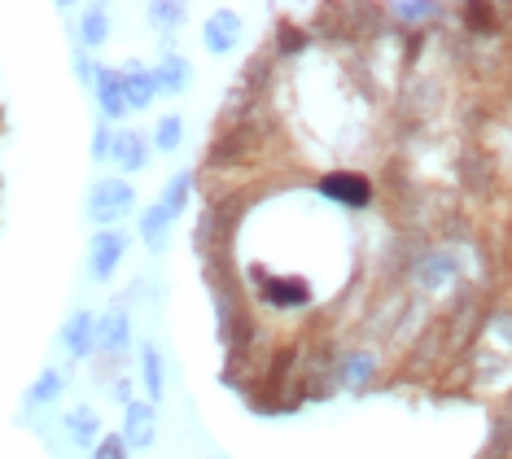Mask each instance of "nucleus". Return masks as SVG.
I'll return each mask as SVG.
<instances>
[{"label": "nucleus", "instance_id": "nucleus-1", "mask_svg": "<svg viewBox=\"0 0 512 459\" xmlns=\"http://www.w3.org/2000/svg\"><path fill=\"white\" fill-rule=\"evenodd\" d=\"M407 280H412L416 293L434 298V293L460 285V263L451 250H421L412 258V267H407Z\"/></svg>", "mask_w": 512, "mask_h": 459}, {"label": "nucleus", "instance_id": "nucleus-2", "mask_svg": "<svg viewBox=\"0 0 512 459\" xmlns=\"http://www.w3.org/2000/svg\"><path fill=\"white\" fill-rule=\"evenodd\" d=\"M132 206H136V188L127 184V180H97L88 188V219L97 223V228H110V223H119L132 215Z\"/></svg>", "mask_w": 512, "mask_h": 459}, {"label": "nucleus", "instance_id": "nucleus-3", "mask_svg": "<svg viewBox=\"0 0 512 459\" xmlns=\"http://www.w3.org/2000/svg\"><path fill=\"white\" fill-rule=\"evenodd\" d=\"M97 350L110 363H123L132 355V315H127L123 302H114L97 315Z\"/></svg>", "mask_w": 512, "mask_h": 459}, {"label": "nucleus", "instance_id": "nucleus-4", "mask_svg": "<svg viewBox=\"0 0 512 459\" xmlns=\"http://www.w3.org/2000/svg\"><path fill=\"white\" fill-rule=\"evenodd\" d=\"M320 197H329V202L346 206V210H368L372 206V180L359 171H324L320 180Z\"/></svg>", "mask_w": 512, "mask_h": 459}, {"label": "nucleus", "instance_id": "nucleus-5", "mask_svg": "<svg viewBox=\"0 0 512 459\" xmlns=\"http://www.w3.org/2000/svg\"><path fill=\"white\" fill-rule=\"evenodd\" d=\"M127 245H132V237L119 228H101L97 237H92L88 245V276L97 280V285H106V280H114V272H119Z\"/></svg>", "mask_w": 512, "mask_h": 459}, {"label": "nucleus", "instance_id": "nucleus-6", "mask_svg": "<svg viewBox=\"0 0 512 459\" xmlns=\"http://www.w3.org/2000/svg\"><path fill=\"white\" fill-rule=\"evenodd\" d=\"M377 355H372L368 346H351V350H342L337 355V363H333V385L337 390H351V394H359V390H368L372 381H377Z\"/></svg>", "mask_w": 512, "mask_h": 459}, {"label": "nucleus", "instance_id": "nucleus-7", "mask_svg": "<svg viewBox=\"0 0 512 459\" xmlns=\"http://www.w3.org/2000/svg\"><path fill=\"white\" fill-rule=\"evenodd\" d=\"M57 337H62V350L71 359H79V363L92 359L97 355V315H92L88 306H75V311L66 315V324H62Z\"/></svg>", "mask_w": 512, "mask_h": 459}, {"label": "nucleus", "instance_id": "nucleus-8", "mask_svg": "<svg viewBox=\"0 0 512 459\" xmlns=\"http://www.w3.org/2000/svg\"><path fill=\"white\" fill-rule=\"evenodd\" d=\"M202 49L215 57H228L241 49V18L232 14V9H215V14L202 22Z\"/></svg>", "mask_w": 512, "mask_h": 459}, {"label": "nucleus", "instance_id": "nucleus-9", "mask_svg": "<svg viewBox=\"0 0 512 459\" xmlns=\"http://www.w3.org/2000/svg\"><path fill=\"white\" fill-rule=\"evenodd\" d=\"M92 92H97V119H101V123H119L123 114H127L123 70H114V66H97V84H92Z\"/></svg>", "mask_w": 512, "mask_h": 459}, {"label": "nucleus", "instance_id": "nucleus-10", "mask_svg": "<svg viewBox=\"0 0 512 459\" xmlns=\"http://www.w3.org/2000/svg\"><path fill=\"white\" fill-rule=\"evenodd\" d=\"M254 285H259V298L267 306H276V311H289V306H307L311 302V289L302 285V280H289V276H263L259 267H254Z\"/></svg>", "mask_w": 512, "mask_h": 459}, {"label": "nucleus", "instance_id": "nucleus-11", "mask_svg": "<svg viewBox=\"0 0 512 459\" xmlns=\"http://www.w3.org/2000/svg\"><path fill=\"white\" fill-rule=\"evenodd\" d=\"M158 438V411L154 403H127L123 407V442L132 446V451H149Z\"/></svg>", "mask_w": 512, "mask_h": 459}, {"label": "nucleus", "instance_id": "nucleus-12", "mask_svg": "<svg viewBox=\"0 0 512 459\" xmlns=\"http://www.w3.org/2000/svg\"><path fill=\"white\" fill-rule=\"evenodd\" d=\"M62 433L71 446H79V451H92V446L101 442V416L92 407H75L62 416Z\"/></svg>", "mask_w": 512, "mask_h": 459}, {"label": "nucleus", "instance_id": "nucleus-13", "mask_svg": "<svg viewBox=\"0 0 512 459\" xmlns=\"http://www.w3.org/2000/svg\"><path fill=\"white\" fill-rule=\"evenodd\" d=\"M149 149H154V140L141 136V132L114 136V162H119V171H127V175H141L149 167Z\"/></svg>", "mask_w": 512, "mask_h": 459}, {"label": "nucleus", "instance_id": "nucleus-14", "mask_svg": "<svg viewBox=\"0 0 512 459\" xmlns=\"http://www.w3.org/2000/svg\"><path fill=\"white\" fill-rule=\"evenodd\" d=\"M154 84H158V92L180 97V92H189V84H193V66L184 62L180 53H162L154 66Z\"/></svg>", "mask_w": 512, "mask_h": 459}, {"label": "nucleus", "instance_id": "nucleus-15", "mask_svg": "<svg viewBox=\"0 0 512 459\" xmlns=\"http://www.w3.org/2000/svg\"><path fill=\"white\" fill-rule=\"evenodd\" d=\"M123 92H127V110H149L158 97V84H154V70L127 62L123 66Z\"/></svg>", "mask_w": 512, "mask_h": 459}, {"label": "nucleus", "instance_id": "nucleus-16", "mask_svg": "<svg viewBox=\"0 0 512 459\" xmlns=\"http://www.w3.org/2000/svg\"><path fill=\"white\" fill-rule=\"evenodd\" d=\"M141 381H145L149 403H162V394H167V363H162V350L154 341H141Z\"/></svg>", "mask_w": 512, "mask_h": 459}, {"label": "nucleus", "instance_id": "nucleus-17", "mask_svg": "<svg viewBox=\"0 0 512 459\" xmlns=\"http://www.w3.org/2000/svg\"><path fill=\"white\" fill-rule=\"evenodd\" d=\"M171 223H176V219H171L158 202L149 206L141 219H136V228H141V241L149 245V254H162V250H167V241H171Z\"/></svg>", "mask_w": 512, "mask_h": 459}, {"label": "nucleus", "instance_id": "nucleus-18", "mask_svg": "<svg viewBox=\"0 0 512 459\" xmlns=\"http://www.w3.org/2000/svg\"><path fill=\"white\" fill-rule=\"evenodd\" d=\"M66 381H71V376H66V372L49 368V372H44L40 381H36V385H31V390H27V407H53L57 398L66 394Z\"/></svg>", "mask_w": 512, "mask_h": 459}, {"label": "nucleus", "instance_id": "nucleus-19", "mask_svg": "<svg viewBox=\"0 0 512 459\" xmlns=\"http://www.w3.org/2000/svg\"><path fill=\"white\" fill-rule=\"evenodd\" d=\"M79 40H84V49H101V44L110 40V14L101 5H88L84 9V27H79Z\"/></svg>", "mask_w": 512, "mask_h": 459}, {"label": "nucleus", "instance_id": "nucleus-20", "mask_svg": "<svg viewBox=\"0 0 512 459\" xmlns=\"http://www.w3.org/2000/svg\"><path fill=\"white\" fill-rule=\"evenodd\" d=\"M189 193H193V175H189V171H180L176 180H171V184H167V188H162V193H158V206L167 210L171 219H176L180 210L189 206Z\"/></svg>", "mask_w": 512, "mask_h": 459}, {"label": "nucleus", "instance_id": "nucleus-21", "mask_svg": "<svg viewBox=\"0 0 512 459\" xmlns=\"http://www.w3.org/2000/svg\"><path fill=\"white\" fill-rule=\"evenodd\" d=\"M386 14H390V18H399V22H407V27H421V22L442 18L447 9H442V5H429V0H416V5H412V0H403V5H390Z\"/></svg>", "mask_w": 512, "mask_h": 459}, {"label": "nucleus", "instance_id": "nucleus-22", "mask_svg": "<svg viewBox=\"0 0 512 459\" xmlns=\"http://www.w3.org/2000/svg\"><path fill=\"white\" fill-rule=\"evenodd\" d=\"M180 145H184V119H180V114H162L158 127H154V149L171 153V149H180Z\"/></svg>", "mask_w": 512, "mask_h": 459}, {"label": "nucleus", "instance_id": "nucleus-23", "mask_svg": "<svg viewBox=\"0 0 512 459\" xmlns=\"http://www.w3.org/2000/svg\"><path fill=\"white\" fill-rule=\"evenodd\" d=\"M184 14H189V5H180V0H176V5H171V0H158V5H149V18L158 22L162 35H176L171 27H180Z\"/></svg>", "mask_w": 512, "mask_h": 459}, {"label": "nucleus", "instance_id": "nucleus-24", "mask_svg": "<svg viewBox=\"0 0 512 459\" xmlns=\"http://www.w3.org/2000/svg\"><path fill=\"white\" fill-rule=\"evenodd\" d=\"M114 127L97 119V132H92V162H114Z\"/></svg>", "mask_w": 512, "mask_h": 459}, {"label": "nucleus", "instance_id": "nucleus-25", "mask_svg": "<svg viewBox=\"0 0 512 459\" xmlns=\"http://www.w3.org/2000/svg\"><path fill=\"white\" fill-rule=\"evenodd\" d=\"M132 446L123 442V433H101V442L92 446V459H127Z\"/></svg>", "mask_w": 512, "mask_h": 459}, {"label": "nucleus", "instance_id": "nucleus-26", "mask_svg": "<svg viewBox=\"0 0 512 459\" xmlns=\"http://www.w3.org/2000/svg\"><path fill=\"white\" fill-rule=\"evenodd\" d=\"M491 333L504 337L508 346H512V311H495V315H491Z\"/></svg>", "mask_w": 512, "mask_h": 459}, {"label": "nucleus", "instance_id": "nucleus-27", "mask_svg": "<svg viewBox=\"0 0 512 459\" xmlns=\"http://www.w3.org/2000/svg\"><path fill=\"white\" fill-rule=\"evenodd\" d=\"M75 75L84 79V84H97V66L88 62V53H75Z\"/></svg>", "mask_w": 512, "mask_h": 459}]
</instances>
